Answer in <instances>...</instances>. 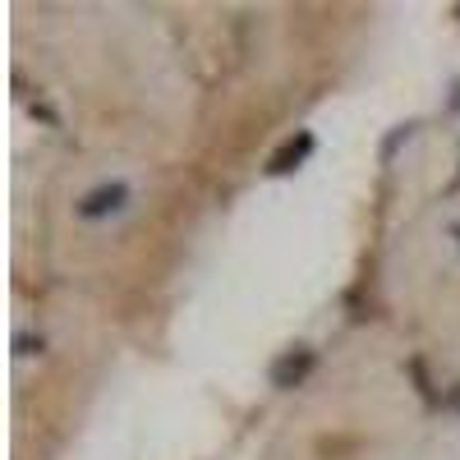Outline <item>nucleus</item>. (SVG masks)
<instances>
[{
	"label": "nucleus",
	"mask_w": 460,
	"mask_h": 460,
	"mask_svg": "<svg viewBox=\"0 0 460 460\" xmlns=\"http://www.w3.org/2000/svg\"><path fill=\"white\" fill-rule=\"evenodd\" d=\"M314 368H318V350H314V345H290L286 355L272 359V387L295 392V387H304V382L314 377Z\"/></svg>",
	"instance_id": "1"
},
{
	"label": "nucleus",
	"mask_w": 460,
	"mask_h": 460,
	"mask_svg": "<svg viewBox=\"0 0 460 460\" xmlns=\"http://www.w3.org/2000/svg\"><path fill=\"white\" fill-rule=\"evenodd\" d=\"M451 235H456V240H460V221H451Z\"/></svg>",
	"instance_id": "6"
},
{
	"label": "nucleus",
	"mask_w": 460,
	"mask_h": 460,
	"mask_svg": "<svg viewBox=\"0 0 460 460\" xmlns=\"http://www.w3.org/2000/svg\"><path fill=\"white\" fill-rule=\"evenodd\" d=\"M447 410H456V414H460V382H456V387L447 392Z\"/></svg>",
	"instance_id": "5"
},
{
	"label": "nucleus",
	"mask_w": 460,
	"mask_h": 460,
	"mask_svg": "<svg viewBox=\"0 0 460 460\" xmlns=\"http://www.w3.org/2000/svg\"><path fill=\"white\" fill-rule=\"evenodd\" d=\"M42 350H47V341H42V336H28V332L14 336V355H42Z\"/></svg>",
	"instance_id": "4"
},
{
	"label": "nucleus",
	"mask_w": 460,
	"mask_h": 460,
	"mask_svg": "<svg viewBox=\"0 0 460 460\" xmlns=\"http://www.w3.org/2000/svg\"><path fill=\"white\" fill-rule=\"evenodd\" d=\"M314 147H318V138H314V129H299L295 138H286L277 152H272V157H267V175H290V171H299L304 162H309L314 157Z\"/></svg>",
	"instance_id": "3"
},
{
	"label": "nucleus",
	"mask_w": 460,
	"mask_h": 460,
	"mask_svg": "<svg viewBox=\"0 0 460 460\" xmlns=\"http://www.w3.org/2000/svg\"><path fill=\"white\" fill-rule=\"evenodd\" d=\"M129 203V184L125 180H106V184H97V189H88V194L79 199V217L84 221H106V217H115Z\"/></svg>",
	"instance_id": "2"
}]
</instances>
